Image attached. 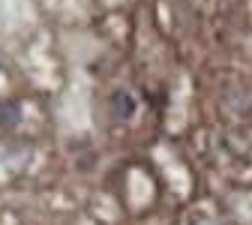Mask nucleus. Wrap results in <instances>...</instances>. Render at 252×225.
Masks as SVG:
<instances>
[{
  "instance_id": "1",
  "label": "nucleus",
  "mask_w": 252,
  "mask_h": 225,
  "mask_svg": "<svg viewBox=\"0 0 252 225\" xmlns=\"http://www.w3.org/2000/svg\"><path fill=\"white\" fill-rule=\"evenodd\" d=\"M111 102H120V117L126 120V117H132V111H135V105H132V99H129V96H126L123 90H117L114 93V99Z\"/></svg>"
}]
</instances>
